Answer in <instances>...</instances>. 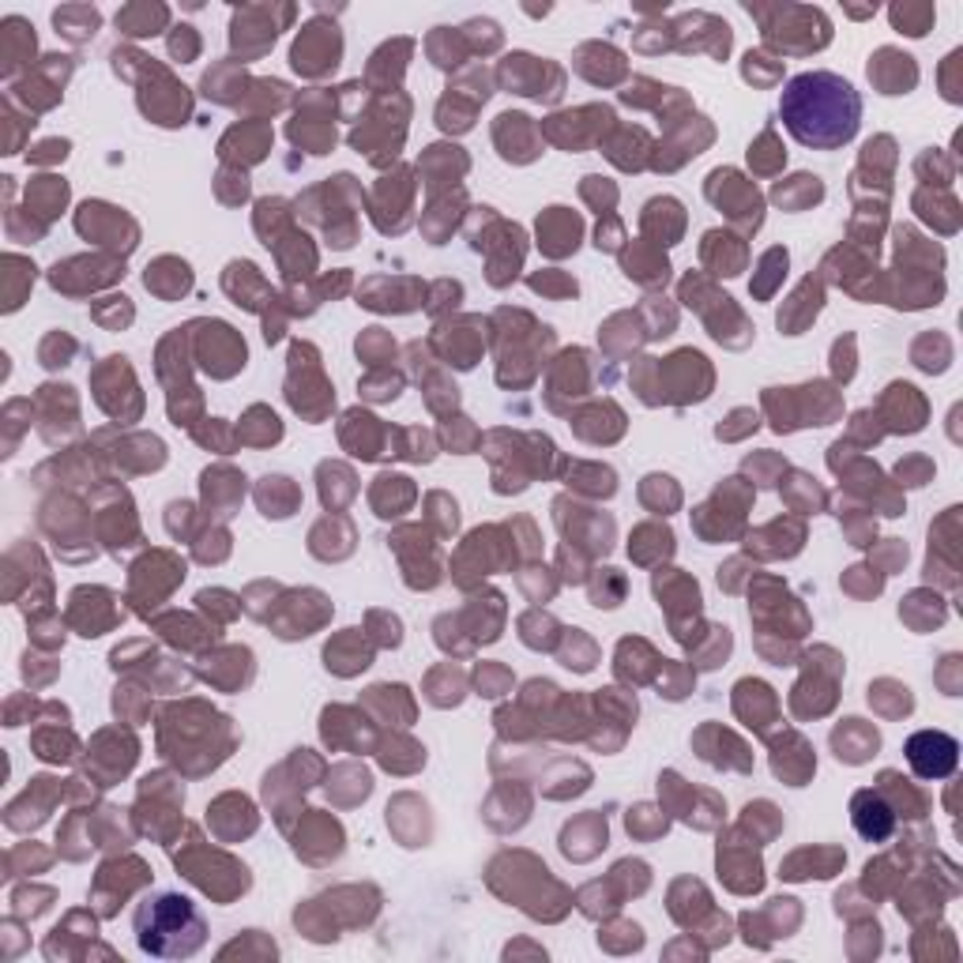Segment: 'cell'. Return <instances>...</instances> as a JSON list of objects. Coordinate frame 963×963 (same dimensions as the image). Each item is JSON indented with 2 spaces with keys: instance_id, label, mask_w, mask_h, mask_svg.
<instances>
[{
  "instance_id": "6da1fadb",
  "label": "cell",
  "mask_w": 963,
  "mask_h": 963,
  "mask_svg": "<svg viewBox=\"0 0 963 963\" xmlns=\"http://www.w3.org/2000/svg\"><path fill=\"white\" fill-rule=\"evenodd\" d=\"M779 118L802 147L836 151L858 132L862 98L836 72H802L779 95Z\"/></svg>"
},
{
  "instance_id": "7a4b0ae2",
  "label": "cell",
  "mask_w": 963,
  "mask_h": 963,
  "mask_svg": "<svg viewBox=\"0 0 963 963\" xmlns=\"http://www.w3.org/2000/svg\"><path fill=\"white\" fill-rule=\"evenodd\" d=\"M136 941L147 956L185 960L196 956L207 941L200 911L178 892H155L136 911Z\"/></svg>"
},
{
  "instance_id": "3957f363",
  "label": "cell",
  "mask_w": 963,
  "mask_h": 963,
  "mask_svg": "<svg viewBox=\"0 0 963 963\" xmlns=\"http://www.w3.org/2000/svg\"><path fill=\"white\" fill-rule=\"evenodd\" d=\"M903 753L918 779H949L960 764V742L944 730H918L907 738Z\"/></svg>"
},
{
  "instance_id": "277c9868",
  "label": "cell",
  "mask_w": 963,
  "mask_h": 963,
  "mask_svg": "<svg viewBox=\"0 0 963 963\" xmlns=\"http://www.w3.org/2000/svg\"><path fill=\"white\" fill-rule=\"evenodd\" d=\"M851 820L858 828L862 840L869 843H888L895 832V809L888 805L881 791H858L851 799Z\"/></svg>"
},
{
  "instance_id": "5b68a950",
  "label": "cell",
  "mask_w": 963,
  "mask_h": 963,
  "mask_svg": "<svg viewBox=\"0 0 963 963\" xmlns=\"http://www.w3.org/2000/svg\"><path fill=\"white\" fill-rule=\"evenodd\" d=\"M832 749L846 764H862L881 749V734L866 719H843V727L832 730Z\"/></svg>"
},
{
  "instance_id": "8992f818",
  "label": "cell",
  "mask_w": 963,
  "mask_h": 963,
  "mask_svg": "<svg viewBox=\"0 0 963 963\" xmlns=\"http://www.w3.org/2000/svg\"><path fill=\"white\" fill-rule=\"evenodd\" d=\"M869 80L881 87V95H907L918 83V69L907 53H895V49H881L877 61L869 64Z\"/></svg>"
},
{
  "instance_id": "52a82bcc",
  "label": "cell",
  "mask_w": 963,
  "mask_h": 963,
  "mask_svg": "<svg viewBox=\"0 0 963 963\" xmlns=\"http://www.w3.org/2000/svg\"><path fill=\"white\" fill-rule=\"evenodd\" d=\"M538 245H543V253H550V256L576 253L580 219L569 211V207H550V211L538 219Z\"/></svg>"
},
{
  "instance_id": "ba28073f",
  "label": "cell",
  "mask_w": 963,
  "mask_h": 963,
  "mask_svg": "<svg viewBox=\"0 0 963 963\" xmlns=\"http://www.w3.org/2000/svg\"><path fill=\"white\" fill-rule=\"evenodd\" d=\"M339 64V35L336 27L328 31V38L317 41L313 38V27L302 31V38L294 41V69L305 72V76H324L328 69Z\"/></svg>"
},
{
  "instance_id": "9c48e42d",
  "label": "cell",
  "mask_w": 963,
  "mask_h": 963,
  "mask_svg": "<svg viewBox=\"0 0 963 963\" xmlns=\"http://www.w3.org/2000/svg\"><path fill=\"white\" fill-rule=\"evenodd\" d=\"M881 411L888 418H903L900 434H918L926 426V400L918 395L915 385H892L881 400Z\"/></svg>"
},
{
  "instance_id": "30bf717a",
  "label": "cell",
  "mask_w": 963,
  "mask_h": 963,
  "mask_svg": "<svg viewBox=\"0 0 963 963\" xmlns=\"http://www.w3.org/2000/svg\"><path fill=\"white\" fill-rule=\"evenodd\" d=\"M817 290H820V282L805 279L799 294L791 297V305L779 313V328H783L787 336H802V328L809 324V317H817L820 302H825V297H813V302H809V294H817Z\"/></svg>"
},
{
  "instance_id": "8fae6325",
  "label": "cell",
  "mask_w": 963,
  "mask_h": 963,
  "mask_svg": "<svg viewBox=\"0 0 963 963\" xmlns=\"http://www.w3.org/2000/svg\"><path fill=\"white\" fill-rule=\"evenodd\" d=\"M294 504H297V493H294V486H290V478H264V486H260V509H264V516H276V520H287L290 512H294Z\"/></svg>"
},
{
  "instance_id": "7c38bea8",
  "label": "cell",
  "mask_w": 963,
  "mask_h": 963,
  "mask_svg": "<svg viewBox=\"0 0 963 963\" xmlns=\"http://www.w3.org/2000/svg\"><path fill=\"white\" fill-rule=\"evenodd\" d=\"M820 196H825V188H820V181L809 178V173H799V178H791L787 185L776 188V200L787 207H805V204L820 200Z\"/></svg>"
},
{
  "instance_id": "4fadbf2b",
  "label": "cell",
  "mask_w": 963,
  "mask_h": 963,
  "mask_svg": "<svg viewBox=\"0 0 963 963\" xmlns=\"http://www.w3.org/2000/svg\"><path fill=\"white\" fill-rule=\"evenodd\" d=\"M900 613H903V618H907L915 629H929V625H941V621H944V606L937 602L934 610H929V606H923V592L911 595V599L903 602V610H900Z\"/></svg>"
},
{
  "instance_id": "5bb4252c",
  "label": "cell",
  "mask_w": 963,
  "mask_h": 963,
  "mask_svg": "<svg viewBox=\"0 0 963 963\" xmlns=\"http://www.w3.org/2000/svg\"><path fill=\"white\" fill-rule=\"evenodd\" d=\"M787 260H791V256H787V248H771V253L760 260L764 282H757V287H753V294H757V297H768V294H771V287H776V279H779V271H783V276H787Z\"/></svg>"
},
{
  "instance_id": "9a60e30c",
  "label": "cell",
  "mask_w": 963,
  "mask_h": 963,
  "mask_svg": "<svg viewBox=\"0 0 963 963\" xmlns=\"http://www.w3.org/2000/svg\"><path fill=\"white\" fill-rule=\"evenodd\" d=\"M892 20H895V27H903V35L923 38L926 27L934 23V8H923V12H911V8H892Z\"/></svg>"
},
{
  "instance_id": "2e32d148",
  "label": "cell",
  "mask_w": 963,
  "mask_h": 963,
  "mask_svg": "<svg viewBox=\"0 0 963 963\" xmlns=\"http://www.w3.org/2000/svg\"><path fill=\"white\" fill-rule=\"evenodd\" d=\"M749 162H757V170L768 173V170H776L779 162H787V155L776 147V136H771V132H764L760 144L749 147Z\"/></svg>"
},
{
  "instance_id": "e0dca14e",
  "label": "cell",
  "mask_w": 963,
  "mask_h": 963,
  "mask_svg": "<svg viewBox=\"0 0 963 963\" xmlns=\"http://www.w3.org/2000/svg\"><path fill=\"white\" fill-rule=\"evenodd\" d=\"M929 460H907V463H900V471H895V475H900V481L903 486H923V481L929 478Z\"/></svg>"
},
{
  "instance_id": "ac0fdd59",
  "label": "cell",
  "mask_w": 963,
  "mask_h": 963,
  "mask_svg": "<svg viewBox=\"0 0 963 963\" xmlns=\"http://www.w3.org/2000/svg\"><path fill=\"white\" fill-rule=\"evenodd\" d=\"M599 248H618L621 245V222L618 219H606V227H599Z\"/></svg>"
}]
</instances>
